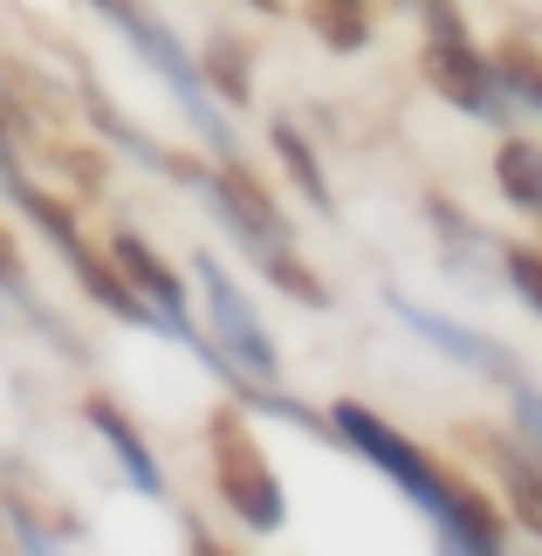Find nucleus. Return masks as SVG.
Segmentation results:
<instances>
[{
    "label": "nucleus",
    "mask_w": 542,
    "mask_h": 556,
    "mask_svg": "<svg viewBox=\"0 0 542 556\" xmlns=\"http://www.w3.org/2000/svg\"><path fill=\"white\" fill-rule=\"evenodd\" d=\"M330 433L351 446L385 488H399V495L419 508V516L432 522V536H440V549H461V556L508 549V508L494 502L474 475H461L453 460L426 454L419 440L399 433V426L385 413H371L364 399H330Z\"/></svg>",
    "instance_id": "f257e3e1"
},
{
    "label": "nucleus",
    "mask_w": 542,
    "mask_h": 556,
    "mask_svg": "<svg viewBox=\"0 0 542 556\" xmlns=\"http://www.w3.org/2000/svg\"><path fill=\"white\" fill-rule=\"evenodd\" d=\"M206 481H213V502L248 536H281L289 529V495H281V475H275V460H268L241 399L206 413Z\"/></svg>",
    "instance_id": "f03ea898"
},
{
    "label": "nucleus",
    "mask_w": 542,
    "mask_h": 556,
    "mask_svg": "<svg viewBox=\"0 0 542 556\" xmlns=\"http://www.w3.org/2000/svg\"><path fill=\"white\" fill-rule=\"evenodd\" d=\"M103 21H111V28L124 35V49H131L144 70L165 83V97L179 103V117L206 138V152H213V159H234V152H241V144H234V124H227V111H220V97H213V90H206V76H200V62L186 55V41L172 35L165 21L144 8V0H124V8H111Z\"/></svg>",
    "instance_id": "7ed1b4c3"
},
{
    "label": "nucleus",
    "mask_w": 542,
    "mask_h": 556,
    "mask_svg": "<svg viewBox=\"0 0 542 556\" xmlns=\"http://www.w3.org/2000/svg\"><path fill=\"white\" fill-rule=\"evenodd\" d=\"M192 316H200L206 344L220 351L241 378H254V384H275V378H281V344L268 337L262 309H254V295L234 282V268H227L213 248L192 254Z\"/></svg>",
    "instance_id": "20e7f679"
},
{
    "label": "nucleus",
    "mask_w": 542,
    "mask_h": 556,
    "mask_svg": "<svg viewBox=\"0 0 542 556\" xmlns=\"http://www.w3.org/2000/svg\"><path fill=\"white\" fill-rule=\"evenodd\" d=\"M103 254H111L117 275L138 289V303L151 309V330L172 337V344H186L192 357H200V351H206V330H200V316H192V275L172 268L138 227H111V233H103Z\"/></svg>",
    "instance_id": "39448f33"
},
{
    "label": "nucleus",
    "mask_w": 542,
    "mask_h": 556,
    "mask_svg": "<svg viewBox=\"0 0 542 556\" xmlns=\"http://www.w3.org/2000/svg\"><path fill=\"white\" fill-rule=\"evenodd\" d=\"M419 76H426V90L453 103L461 117L474 124H508L515 117V103L502 90V76H494V55L467 35H419Z\"/></svg>",
    "instance_id": "423d86ee"
},
{
    "label": "nucleus",
    "mask_w": 542,
    "mask_h": 556,
    "mask_svg": "<svg viewBox=\"0 0 542 556\" xmlns=\"http://www.w3.org/2000/svg\"><path fill=\"white\" fill-rule=\"evenodd\" d=\"M461 446L488 460L494 488H502L508 522H515V529H529V536L542 543V460H535L515 433H488V426H461Z\"/></svg>",
    "instance_id": "0eeeda50"
},
{
    "label": "nucleus",
    "mask_w": 542,
    "mask_h": 556,
    "mask_svg": "<svg viewBox=\"0 0 542 556\" xmlns=\"http://www.w3.org/2000/svg\"><path fill=\"white\" fill-rule=\"evenodd\" d=\"M385 303H392V316L399 324L419 337V344H432L446 357V365H467V371H488V378H515V357L494 344V337H481V330H467V324H453V316H440V309H426V303H412L405 289H392L385 295Z\"/></svg>",
    "instance_id": "6e6552de"
},
{
    "label": "nucleus",
    "mask_w": 542,
    "mask_h": 556,
    "mask_svg": "<svg viewBox=\"0 0 542 556\" xmlns=\"http://www.w3.org/2000/svg\"><path fill=\"white\" fill-rule=\"evenodd\" d=\"M83 419H90V433L103 440V454L117 460V475L131 481V495H144V502H165V467H159V454H151V440H144V426L124 413L117 399H103V392H90L83 399Z\"/></svg>",
    "instance_id": "1a4fd4ad"
},
{
    "label": "nucleus",
    "mask_w": 542,
    "mask_h": 556,
    "mask_svg": "<svg viewBox=\"0 0 542 556\" xmlns=\"http://www.w3.org/2000/svg\"><path fill=\"white\" fill-rule=\"evenodd\" d=\"M268 152L281 165V179L295 186V200L316 206L323 220H330V213H337V192H330V173H323V152L310 144V131H302L295 117H268Z\"/></svg>",
    "instance_id": "9d476101"
},
{
    "label": "nucleus",
    "mask_w": 542,
    "mask_h": 556,
    "mask_svg": "<svg viewBox=\"0 0 542 556\" xmlns=\"http://www.w3.org/2000/svg\"><path fill=\"white\" fill-rule=\"evenodd\" d=\"M192 62H200L206 90L220 97V111H248V103H254V62H262V55H254V41H248V35L213 28V35H206V49L192 55Z\"/></svg>",
    "instance_id": "9b49d317"
},
{
    "label": "nucleus",
    "mask_w": 542,
    "mask_h": 556,
    "mask_svg": "<svg viewBox=\"0 0 542 556\" xmlns=\"http://www.w3.org/2000/svg\"><path fill=\"white\" fill-rule=\"evenodd\" d=\"M488 173H494V192H502V200L522 213V220H535V227H542V144L508 131L502 144H494Z\"/></svg>",
    "instance_id": "f8f14e48"
},
{
    "label": "nucleus",
    "mask_w": 542,
    "mask_h": 556,
    "mask_svg": "<svg viewBox=\"0 0 542 556\" xmlns=\"http://www.w3.org/2000/svg\"><path fill=\"white\" fill-rule=\"evenodd\" d=\"M254 275H262L275 295H289L295 309H330V282L295 254V241H268L262 254H254Z\"/></svg>",
    "instance_id": "ddd939ff"
},
{
    "label": "nucleus",
    "mask_w": 542,
    "mask_h": 556,
    "mask_svg": "<svg viewBox=\"0 0 542 556\" xmlns=\"http://www.w3.org/2000/svg\"><path fill=\"white\" fill-rule=\"evenodd\" d=\"M426 227L446 241V268H453V275H474V254H494L488 233L474 227L461 206H453V192H426Z\"/></svg>",
    "instance_id": "4468645a"
},
{
    "label": "nucleus",
    "mask_w": 542,
    "mask_h": 556,
    "mask_svg": "<svg viewBox=\"0 0 542 556\" xmlns=\"http://www.w3.org/2000/svg\"><path fill=\"white\" fill-rule=\"evenodd\" d=\"M310 35L330 55H364L371 49V8H351V0H310Z\"/></svg>",
    "instance_id": "2eb2a0df"
},
{
    "label": "nucleus",
    "mask_w": 542,
    "mask_h": 556,
    "mask_svg": "<svg viewBox=\"0 0 542 556\" xmlns=\"http://www.w3.org/2000/svg\"><path fill=\"white\" fill-rule=\"evenodd\" d=\"M494 76H502V90L515 111H535L542 117V49L522 35H508L502 49H494Z\"/></svg>",
    "instance_id": "dca6fc26"
},
{
    "label": "nucleus",
    "mask_w": 542,
    "mask_h": 556,
    "mask_svg": "<svg viewBox=\"0 0 542 556\" xmlns=\"http://www.w3.org/2000/svg\"><path fill=\"white\" fill-rule=\"evenodd\" d=\"M35 152L41 159H49L55 165V173L62 179H70L76 192H70V200H97V192H103V173H111V159H103V144H76V138H49V144H35Z\"/></svg>",
    "instance_id": "f3484780"
},
{
    "label": "nucleus",
    "mask_w": 542,
    "mask_h": 556,
    "mask_svg": "<svg viewBox=\"0 0 542 556\" xmlns=\"http://www.w3.org/2000/svg\"><path fill=\"white\" fill-rule=\"evenodd\" d=\"M494 262H502L508 289L522 295V303L535 309V324H542V248L535 241H502V248H494Z\"/></svg>",
    "instance_id": "a211bd4d"
},
{
    "label": "nucleus",
    "mask_w": 542,
    "mask_h": 556,
    "mask_svg": "<svg viewBox=\"0 0 542 556\" xmlns=\"http://www.w3.org/2000/svg\"><path fill=\"white\" fill-rule=\"evenodd\" d=\"M508 413H515L508 433H515V440H522L529 454L542 460V384H529L522 371H515V378H508Z\"/></svg>",
    "instance_id": "6ab92c4d"
},
{
    "label": "nucleus",
    "mask_w": 542,
    "mask_h": 556,
    "mask_svg": "<svg viewBox=\"0 0 542 556\" xmlns=\"http://www.w3.org/2000/svg\"><path fill=\"white\" fill-rule=\"evenodd\" d=\"M21 289H35V268H28V248H21L14 241V227H0V295H8V303H14V295Z\"/></svg>",
    "instance_id": "aec40b11"
},
{
    "label": "nucleus",
    "mask_w": 542,
    "mask_h": 556,
    "mask_svg": "<svg viewBox=\"0 0 542 556\" xmlns=\"http://www.w3.org/2000/svg\"><path fill=\"white\" fill-rule=\"evenodd\" d=\"M248 8H254V14H268V21H281V14H289V0H248Z\"/></svg>",
    "instance_id": "412c9836"
},
{
    "label": "nucleus",
    "mask_w": 542,
    "mask_h": 556,
    "mask_svg": "<svg viewBox=\"0 0 542 556\" xmlns=\"http://www.w3.org/2000/svg\"><path fill=\"white\" fill-rule=\"evenodd\" d=\"M0 324H8V295H0Z\"/></svg>",
    "instance_id": "4be33fe9"
},
{
    "label": "nucleus",
    "mask_w": 542,
    "mask_h": 556,
    "mask_svg": "<svg viewBox=\"0 0 542 556\" xmlns=\"http://www.w3.org/2000/svg\"><path fill=\"white\" fill-rule=\"evenodd\" d=\"M351 8H371V0H351Z\"/></svg>",
    "instance_id": "5701e85b"
}]
</instances>
